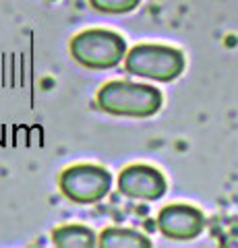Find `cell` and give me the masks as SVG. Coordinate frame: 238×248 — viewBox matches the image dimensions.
<instances>
[{
	"label": "cell",
	"mask_w": 238,
	"mask_h": 248,
	"mask_svg": "<svg viewBox=\"0 0 238 248\" xmlns=\"http://www.w3.org/2000/svg\"><path fill=\"white\" fill-rule=\"evenodd\" d=\"M97 244L102 248H149V238L135 230L127 228H108L97 238Z\"/></svg>",
	"instance_id": "obj_8"
},
{
	"label": "cell",
	"mask_w": 238,
	"mask_h": 248,
	"mask_svg": "<svg viewBox=\"0 0 238 248\" xmlns=\"http://www.w3.org/2000/svg\"><path fill=\"white\" fill-rule=\"evenodd\" d=\"M52 242L58 248H94L97 244V238L94 230H89L87 226L71 223L52 232Z\"/></svg>",
	"instance_id": "obj_7"
},
{
	"label": "cell",
	"mask_w": 238,
	"mask_h": 248,
	"mask_svg": "<svg viewBox=\"0 0 238 248\" xmlns=\"http://www.w3.org/2000/svg\"><path fill=\"white\" fill-rule=\"evenodd\" d=\"M71 54L79 64L94 71H108L127 56V42L110 29H85L71 40Z\"/></svg>",
	"instance_id": "obj_2"
},
{
	"label": "cell",
	"mask_w": 238,
	"mask_h": 248,
	"mask_svg": "<svg viewBox=\"0 0 238 248\" xmlns=\"http://www.w3.org/2000/svg\"><path fill=\"white\" fill-rule=\"evenodd\" d=\"M63 195L79 205H91L102 201L112 188V174L95 164H77L66 168L58 178Z\"/></svg>",
	"instance_id": "obj_4"
},
{
	"label": "cell",
	"mask_w": 238,
	"mask_h": 248,
	"mask_svg": "<svg viewBox=\"0 0 238 248\" xmlns=\"http://www.w3.org/2000/svg\"><path fill=\"white\" fill-rule=\"evenodd\" d=\"M118 190L128 199L158 201L166 195V178L151 166L133 164L120 172Z\"/></svg>",
	"instance_id": "obj_5"
},
{
	"label": "cell",
	"mask_w": 238,
	"mask_h": 248,
	"mask_svg": "<svg viewBox=\"0 0 238 248\" xmlns=\"http://www.w3.org/2000/svg\"><path fill=\"white\" fill-rule=\"evenodd\" d=\"M158 228L170 240H193L203 232L205 217L190 205H168L158 215Z\"/></svg>",
	"instance_id": "obj_6"
},
{
	"label": "cell",
	"mask_w": 238,
	"mask_h": 248,
	"mask_svg": "<svg viewBox=\"0 0 238 248\" xmlns=\"http://www.w3.org/2000/svg\"><path fill=\"white\" fill-rule=\"evenodd\" d=\"M164 104L162 91L133 81H110L97 91V108L112 116L149 118Z\"/></svg>",
	"instance_id": "obj_1"
},
{
	"label": "cell",
	"mask_w": 238,
	"mask_h": 248,
	"mask_svg": "<svg viewBox=\"0 0 238 248\" xmlns=\"http://www.w3.org/2000/svg\"><path fill=\"white\" fill-rule=\"evenodd\" d=\"M141 0H89V4L99 13H110V15H122L130 13L139 6Z\"/></svg>",
	"instance_id": "obj_9"
},
{
	"label": "cell",
	"mask_w": 238,
	"mask_h": 248,
	"mask_svg": "<svg viewBox=\"0 0 238 248\" xmlns=\"http://www.w3.org/2000/svg\"><path fill=\"white\" fill-rule=\"evenodd\" d=\"M125 68L128 75L143 79L168 83L184 71V56L180 50L159 44H139L125 56Z\"/></svg>",
	"instance_id": "obj_3"
}]
</instances>
